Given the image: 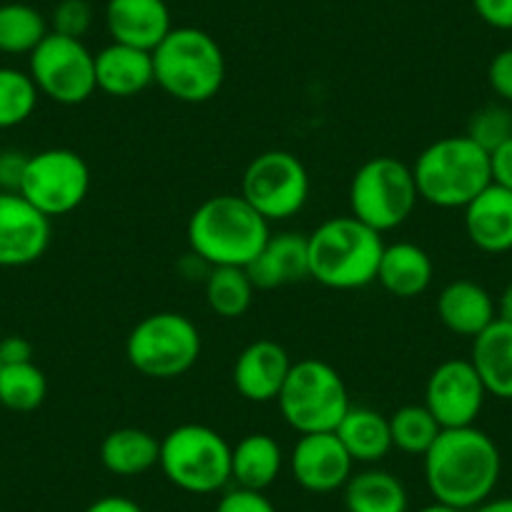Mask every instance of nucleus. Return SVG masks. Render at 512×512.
I'll return each mask as SVG.
<instances>
[{
  "mask_svg": "<svg viewBox=\"0 0 512 512\" xmlns=\"http://www.w3.org/2000/svg\"><path fill=\"white\" fill-rule=\"evenodd\" d=\"M309 277L337 292L364 289L377 282L384 241L379 231L349 216L322 221L307 236Z\"/></svg>",
  "mask_w": 512,
  "mask_h": 512,
  "instance_id": "3",
  "label": "nucleus"
},
{
  "mask_svg": "<svg viewBox=\"0 0 512 512\" xmlns=\"http://www.w3.org/2000/svg\"><path fill=\"white\" fill-rule=\"evenodd\" d=\"M277 405L297 435H314L337 430L352 402L342 374L329 362L309 357L292 364Z\"/></svg>",
  "mask_w": 512,
  "mask_h": 512,
  "instance_id": "7",
  "label": "nucleus"
},
{
  "mask_svg": "<svg viewBox=\"0 0 512 512\" xmlns=\"http://www.w3.org/2000/svg\"><path fill=\"white\" fill-rule=\"evenodd\" d=\"M417 194L412 166L395 156H374L364 161L349 184V211L354 219L379 234L395 231L415 211Z\"/></svg>",
  "mask_w": 512,
  "mask_h": 512,
  "instance_id": "8",
  "label": "nucleus"
},
{
  "mask_svg": "<svg viewBox=\"0 0 512 512\" xmlns=\"http://www.w3.org/2000/svg\"><path fill=\"white\" fill-rule=\"evenodd\" d=\"M487 83L500 101L512 106V48L495 53L487 66Z\"/></svg>",
  "mask_w": 512,
  "mask_h": 512,
  "instance_id": "36",
  "label": "nucleus"
},
{
  "mask_svg": "<svg viewBox=\"0 0 512 512\" xmlns=\"http://www.w3.org/2000/svg\"><path fill=\"white\" fill-rule=\"evenodd\" d=\"M470 512H512V497H495V500H485Z\"/></svg>",
  "mask_w": 512,
  "mask_h": 512,
  "instance_id": "42",
  "label": "nucleus"
},
{
  "mask_svg": "<svg viewBox=\"0 0 512 512\" xmlns=\"http://www.w3.org/2000/svg\"><path fill=\"white\" fill-rule=\"evenodd\" d=\"M284 467L282 445L267 432H251L231 447V482L244 490L264 492Z\"/></svg>",
  "mask_w": 512,
  "mask_h": 512,
  "instance_id": "24",
  "label": "nucleus"
},
{
  "mask_svg": "<svg viewBox=\"0 0 512 512\" xmlns=\"http://www.w3.org/2000/svg\"><path fill=\"white\" fill-rule=\"evenodd\" d=\"M254 282L244 267H211L204 279L206 304L224 319H239L254 302Z\"/></svg>",
  "mask_w": 512,
  "mask_h": 512,
  "instance_id": "28",
  "label": "nucleus"
},
{
  "mask_svg": "<svg viewBox=\"0 0 512 512\" xmlns=\"http://www.w3.org/2000/svg\"><path fill=\"white\" fill-rule=\"evenodd\" d=\"M334 435L339 437L344 450L359 465H377L395 450L392 447L390 417H384L382 412L364 405L349 407Z\"/></svg>",
  "mask_w": 512,
  "mask_h": 512,
  "instance_id": "25",
  "label": "nucleus"
},
{
  "mask_svg": "<svg viewBox=\"0 0 512 512\" xmlns=\"http://www.w3.org/2000/svg\"><path fill=\"white\" fill-rule=\"evenodd\" d=\"M487 390L470 359H445L432 369L425 384V402L442 430L470 427L485 407Z\"/></svg>",
  "mask_w": 512,
  "mask_h": 512,
  "instance_id": "13",
  "label": "nucleus"
},
{
  "mask_svg": "<svg viewBox=\"0 0 512 512\" xmlns=\"http://www.w3.org/2000/svg\"><path fill=\"white\" fill-rule=\"evenodd\" d=\"M103 18L113 43L141 51H154L174 28L166 0H108Z\"/></svg>",
  "mask_w": 512,
  "mask_h": 512,
  "instance_id": "17",
  "label": "nucleus"
},
{
  "mask_svg": "<svg viewBox=\"0 0 512 512\" xmlns=\"http://www.w3.org/2000/svg\"><path fill=\"white\" fill-rule=\"evenodd\" d=\"M28 73L38 93L61 106H81L96 88V53L78 38L48 33L28 56Z\"/></svg>",
  "mask_w": 512,
  "mask_h": 512,
  "instance_id": "11",
  "label": "nucleus"
},
{
  "mask_svg": "<svg viewBox=\"0 0 512 512\" xmlns=\"http://www.w3.org/2000/svg\"><path fill=\"white\" fill-rule=\"evenodd\" d=\"M161 440L141 427H118L101 442V462L111 475L139 477L159 467Z\"/></svg>",
  "mask_w": 512,
  "mask_h": 512,
  "instance_id": "26",
  "label": "nucleus"
},
{
  "mask_svg": "<svg viewBox=\"0 0 512 512\" xmlns=\"http://www.w3.org/2000/svg\"><path fill=\"white\" fill-rule=\"evenodd\" d=\"M272 224L244 196L219 194L196 206L186 224L191 254L209 267H249L267 244Z\"/></svg>",
  "mask_w": 512,
  "mask_h": 512,
  "instance_id": "2",
  "label": "nucleus"
},
{
  "mask_svg": "<svg viewBox=\"0 0 512 512\" xmlns=\"http://www.w3.org/2000/svg\"><path fill=\"white\" fill-rule=\"evenodd\" d=\"M91 191V169L86 159L71 149H46L28 156L23 174V199L31 201L38 211L56 219L76 211Z\"/></svg>",
  "mask_w": 512,
  "mask_h": 512,
  "instance_id": "12",
  "label": "nucleus"
},
{
  "mask_svg": "<svg viewBox=\"0 0 512 512\" xmlns=\"http://www.w3.org/2000/svg\"><path fill=\"white\" fill-rule=\"evenodd\" d=\"M48 379L33 362L3 364L0 369V405L13 412H33L46 402Z\"/></svg>",
  "mask_w": 512,
  "mask_h": 512,
  "instance_id": "30",
  "label": "nucleus"
},
{
  "mask_svg": "<svg viewBox=\"0 0 512 512\" xmlns=\"http://www.w3.org/2000/svg\"><path fill=\"white\" fill-rule=\"evenodd\" d=\"M154 83L181 103H206L219 96L226 78V58L216 38L194 26L171 28L151 51Z\"/></svg>",
  "mask_w": 512,
  "mask_h": 512,
  "instance_id": "5",
  "label": "nucleus"
},
{
  "mask_svg": "<svg viewBox=\"0 0 512 512\" xmlns=\"http://www.w3.org/2000/svg\"><path fill=\"white\" fill-rule=\"evenodd\" d=\"M36 83L31 73L21 68L0 66V131L26 123L38 108Z\"/></svg>",
  "mask_w": 512,
  "mask_h": 512,
  "instance_id": "32",
  "label": "nucleus"
},
{
  "mask_svg": "<svg viewBox=\"0 0 512 512\" xmlns=\"http://www.w3.org/2000/svg\"><path fill=\"white\" fill-rule=\"evenodd\" d=\"M472 367L480 374L487 395L512 400V322L495 319L472 339Z\"/></svg>",
  "mask_w": 512,
  "mask_h": 512,
  "instance_id": "23",
  "label": "nucleus"
},
{
  "mask_svg": "<svg viewBox=\"0 0 512 512\" xmlns=\"http://www.w3.org/2000/svg\"><path fill=\"white\" fill-rule=\"evenodd\" d=\"M83 512H146V510L139 505V502L128 500V497L106 495V497H98L96 502H91Z\"/></svg>",
  "mask_w": 512,
  "mask_h": 512,
  "instance_id": "41",
  "label": "nucleus"
},
{
  "mask_svg": "<svg viewBox=\"0 0 512 512\" xmlns=\"http://www.w3.org/2000/svg\"><path fill=\"white\" fill-rule=\"evenodd\" d=\"M159 467L179 490L214 495L231 482V445L214 427L186 422L161 437Z\"/></svg>",
  "mask_w": 512,
  "mask_h": 512,
  "instance_id": "6",
  "label": "nucleus"
},
{
  "mask_svg": "<svg viewBox=\"0 0 512 512\" xmlns=\"http://www.w3.org/2000/svg\"><path fill=\"white\" fill-rule=\"evenodd\" d=\"M51 246V219L28 199L0 191V267H31Z\"/></svg>",
  "mask_w": 512,
  "mask_h": 512,
  "instance_id": "14",
  "label": "nucleus"
},
{
  "mask_svg": "<svg viewBox=\"0 0 512 512\" xmlns=\"http://www.w3.org/2000/svg\"><path fill=\"white\" fill-rule=\"evenodd\" d=\"M432 277H435V267L422 246L412 241L384 244L377 269V282L382 284L384 292L400 299L420 297L430 289Z\"/></svg>",
  "mask_w": 512,
  "mask_h": 512,
  "instance_id": "22",
  "label": "nucleus"
},
{
  "mask_svg": "<svg viewBox=\"0 0 512 512\" xmlns=\"http://www.w3.org/2000/svg\"><path fill=\"white\" fill-rule=\"evenodd\" d=\"M472 8L487 26L512 31V0H472Z\"/></svg>",
  "mask_w": 512,
  "mask_h": 512,
  "instance_id": "37",
  "label": "nucleus"
},
{
  "mask_svg": "<svg viewBox=\"0 0 512 512\" xmlns=\"http://www.w3.org/2000/svg\"><path fill=\"white\" fill-rule=\"evenodd\" d=\"M490 166H492V184L505 186L507 191H512V139L505 141L500 149L492 151Z\"/></svg>",
  "mask_w": 512,
  "mask_h": 512,
  "instance_id": "39",
  "label": "nucleus"
},
{
  "mask_svg": "<svg viewBox=\"0 0 512 512\" xmlns=\"http://www.w3.org/2000/svg\"><path fill=\"white\" fill-rule=\"evenodd\" d=\"M467 139L475 141L477 146L492 154L500 149L505 141L512 139V108L502 106V103H490L472 113L470 123H467Z\"/></svg>",
  "mask_w": 512,
  "mask_h": 512,
  "instance_id": "33",
  "label": "nucleus"
},
{
  "mask_svg": "<svg viewBox=\"0 0 512 512\" xmlns=\"http://www.w3.org/2000/svg\"><path fill=\"white\" fill-rule=\"evenodd\" d=\"M312 181L309 171L292 151H264L249 161L241 176V196L269 224L287 221L307 206Z\"/></svg>",
  "mask_w": 512,
  "mask_h": 512,
  "instance_id": "10",
  "label": "nucleus"
},
{
  "mask_svg": "<svg viewBox=\"0 0 512 512\" xmlns=\"http://www.w3.org/2000/svg\"><path fill=\"white\" fill-rule=\"evenodd\" d=\"M390 432L395 450L405 452V455L425 457L442 427L425 405H405L390 415Z\"/></svg>",
  "mask_w": 512,
  "mask_h": 512,
  "instance_id": "31",
  "label": "nucleus"
},
{
  "mask_svg": "<svg viewBox=\"0 0 512 512\" xmlns=\"http://www.w3.org/2000/svg\"><path fill=\"white\" fill-rule=\"evenodd\" d=\"M28 156L21 151H3L0 154V191H21L23 174H26Z\"/></svg>",
  "mask_w": 512,
  "mask_h": 512,
  "instance_id": "38",
  "label": "nucleus"
},
{
  "mask_svg": "<svg viewBox=\"0 0 512 512\" xmlns=\"http://www.w3.org/2000/svg\"><path fill=\"white\" fill-rule=\"evenodd\" d=\"M417 194L437 209H465L492 184L490 154L467 136L432 141L412 164Z\"/></svg>",
  "mask_w": 512,
  "mask_h": 512,
  "instance_id": "4",
  "label": "nucleus"
},
{
  "mask_svg": "<svg viewBox=\"0 0 512 512\" xmlns=\"http://www.w3.org/2000/svg\"><path fill=\"white\" fill-rule=\"evenodd\" d=\"M422 460L430 495L467 512L490 500L502 470L495 440L475 425L442 430Z\"/></svg>",
  "mask_w": 512,
  "mask_h": 512,
  "instance_id": "1",
  "label": "nucleus"
},
{
  "mask_svg": "<svg viewBox=\"0 0 512 512\" xmlns=\"http://www.w3.org/2000/svg\"><path fill=\"white\" fill-rule=\"evenodd\" d=\"M292 364L282 344L274 339H256L241 349L234 362L231 377H234L236 392L256 405L277 402Z\"/></svg>",
  "mask_w": 512,
  "mask_h": 512,
  "instance_id": "16",
  "label": "nucleus"
},
{
  "mask_svg": "<svg viewBox=\"0 0 512 512\" xmlns=\"http://www.w3.org/2000/svg\"><path fill=\"white\" fill-rule=\"evenodd\" d=\"M53 33L83 41L93 26V8L88 0H61L51 16Z\"/></svg>",
  "mask_w": 512,
  "mask_h": 512,
  "instance_id": "34",
  "label": "nucleus"
},
{
  "mask_svg": "<svg viewBox=\"0 0 512 512\" xmlns=\"http://www.w3.org/2000/svg\"><path fill=\"white\" fill-rule=\"evenodd\" d=\"M214 512H277V507L264 492L234 487V490H226L221 495Z\"/></svg>",
  "mask_w": 512,
  "mask_h": 512,
  "instance_id": "35",
  "label": "nucleus"
},
{
  "mask_svg": "<svg viewBox=\"0 0 512 512\" xmlns=\"http://www.w3.org/2000/svg\"><path fill=\"white\" fill-rule=\"evenodd\" d=\"M154 83V56L123 43L96 53V88L111 98H134Z\"/></svg>",
  "mask_w": 512,
  "mask_h": 512,
  "instance_id": "20",
  "label": "nucleus"
},
{
  "mask_svg": "<svg viewBox=\"0 0 512 512\" xmlns=\"http://www.w3.org/2000/svg\"><path fill=\"white\" fill-rule=\"evenodd\" d=\"M344 507L347 512H407L410 497L400 477L379 467H367L352 472L344 485Z\"/></svg>",
  "mask_w": 512,
  "mask_h": 512,
  "instance_id": "27",
  "label": "nucleus"
},
{
  "mask_svg": "<svg viewBox=\"0 0 512 512\" xmlns=\"http://www.w3.org/2000/svg\"><path fill=\"white\" fill-rule=\"evenodd\" d=\"M48 33H51L48 21L33 6H26V3L0 6V53L31 56Z\"/></svg>",
  "mask_w": 512,
  "mask_h": 512,
  "instance_id": "29",
  "label": "nucleus"
},
{
  "mask_svg": "<svg viewBox=\"0 0 512 512\" xmlns=\"http://www.w3.org/2000/svg\"><path fill=\"white\" fill-rule=\"evenodd\" d=\"M417 512H467V510H460V507H452V505H445V502H430V505L420 507Z\"/></svg>",
  "mask_w": 512,
  "mask_h": 512,
  "instance_id": "44",
  "label": "nucleus"
},
{
  "mask_svg": "<svg viewBox=\"0 0 512 512\" xmlns=\"http://www.w3.org/2000/svg\"><path fill=\"white\" fill-rule=\"evenodd\" d=\"M0 369H3V362H0Z\"/></svg>",
  "mask_w": 512,
  "mask_h": 512,
  "instance_id": "45",
  "label": "nucleus"
},
{
  "mask_svg": "<svg viewBox=\"0 0 512 512\" xmlns=\"http://www.w3.org/2000/svg\"><path fill=\"white\" fill-rule=\"evenodd\" d=\"M497 319L512 322V282L502 289L500 299H497Z\"/></svg>",
  "mask_w": 512,
  "mask_h": 512,
  "instance_id": "43",
  "label": "nucleus"
},
{
  "mask_svg": "<svg viewBox=\"0 0 512 512\" xmlns=\"http://www.w3.org/2000/svg\"><path fill=\"white\" fill-rule=\"evenodd\" d=\"M354 460L334 432H314L299 435L297 445L289 455V470L299 487L314 495L344 490L352 477Z\"/></svg>",
  "mask_w": 512,
  "mask_h": 512,
  "instance_id": "15",
  "label": "nucleus"
},
{
  "mask_svg": "<svg viewBox=\"0 0 512 512\" xmlns=\"http://www.w3.org/2000/svg\"><path fill=\"white\" fill-rule=\"evenodd\" d=\"M0 362L3 364H21L33 362V347L23 337H6L0 342Z\"/></svg>",
  "mask_w": 512,
  "mask_h": 512,
  "instance_id": "40",
  "label": "nucleus"
},
{
  "mask_svg": "<svg viewBox=\"0 0 512 512\" xmlns=\"http://www.w3.org/2000/svg\"><path fill=\"white\" fill-rule=\"evenodd\" d=\"M465 231L485 254L512 251V191L490 184L465 206Z\"/></svg>",
  "mask_w": 512,
  "mask_h": 512,
  "instance_id": "19",
  "label": "nucleus"
},
{
  "mask_svg": "<svg viewBox=\"0 0 512 512\" xmlns=\"http://www.w3.org/2000/svg\"><path fill=\"white\" fill-rule=\"evenodd\" d=\"M437 317L457 337L475 339L497 319V302L482 284L457 279L437 297Z\"/></svg>",
  "mask_w": 512,
  "mask_h": 512,
  "instance_id": "21",
  "label": "nucleus"
},
{
  "mask_svg": "<svg viewBox=\"0 0 512 512\" xmlns=\"http://www.w3.org/2000/svg\"><path fill=\"white\" fill-rule=\"evenodd\" d=\"M201 357V332L186 314L156 312L126 337V359L149 379H176Z\"/></svg>",
  "mask_w": 512,
  "mask_h": 512,
  "instance_id": "9",
  "label": "nucleus"
},
{
  "mask_svg": "<svg viewBox=\"0 0 512 512\" xmlns=\"http://www.w3.org/2000/svg\"><path fill=\"white\" fill-rule=\"evenodd\" d=\"M256 289H277L309 279L307 236L297 231L269 234L267 244L246 267Z\"/></svg>",
  "mask_w": 512,
  "mask_h": 512,
  "instance_id": "18",
  "label": "nucleus"
}]
</instances>
